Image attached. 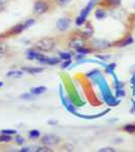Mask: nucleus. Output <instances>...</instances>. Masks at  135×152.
Returning <instances> with one entry per match:
<instances>
[{
    "label": "nucleus",
    "mask_w": 135,
    "mask_h": 152,
    "mask_svg": "<svg viewBox=\"0 0 135 152\" xmlns=\"http://www.w3.org/2000/svg\"><path fill=\"white\" fill-rule=\"evenodd\" d=\"M54 46H55V40L52 38H44L36 43L37 49L43 52H49L54 48Z\"/></svg>",
    "instance_id": "obj_1"
},
{
    "label": "nucleus",
    "mask_w": 135,
    "mask_h": 152,
    "mask_svg": "<svg viewBox=\"0 0 135 152\" xmlns=\"http://www.w3.org/2000/svg\"><path fill=\"white\" fill-rule=\"evenodd\" d=\"M41 141L46 146H53V145H57L59 142H60V138L58 136H55V135L49 134L42 137Z\"/></svg>",
    "instance_id": "obj_2"
},
{
    "label": "nucleus",
    "mask_w": 135,
    "mask_h": 152,
    "mask_svg": "<svg viewBox=\"0 0 135 152\" xmlns=\"http://www.w3.org/2000/svg\"><path fill=\"white\" fill-rule=\"evenodd\" d=\"M70 26H71V19H69L68 18H59L57 20V23H56V26H57V28L61 31H67V29L70 28Z\"/></svg>",
    "instance_id": "obj_3"
},
{
    "label": "nucleus",
    "mask_w": 135,
    "mask_h": 152,
    "mask_svg": "<svg viewBox=\"0 0 135 152\" xmlns=\"http://www.w3.org/2000/svg\"><path fill=\"white\" fill-rule=\"evenodd\" d=\"M48 4L44 1H37L34 5V12L36 14H43L48 10Z\"/></svg>",
    "instance_id": "obj_4"
},
{
    "label": "nucleus",
    "mask_w": 135,
    "mask_h": 152,
    "mask_svg": "<svg viewBox=\"0 0 135 152\" xmlns=\"http://www.w3.org/2000/svg\"><path fill=\"white\" fill-rule=\"evenodd\" d=\"M42 53L40 52V50L39 49H31V50L28 51V53H26V58L29 59V60H38L39 58L41 57Z\"/></svg>",
    "instance_id": "obj_5"
},
{
    "label": "nucleus",
    "mask_w": 135,
    "mask_h": 152,
    "mask_svg": "<svg viewBox=\"0 0 135 152\" xmlns=\"http://www.w3.org/2000/svg\"><path fill=\"white\" fill-rule=\"evenodd\" d=\"M92 45L95 46V48L98 49H105V48H108L111 46V44L109 43L108 41L104 40V39H98V40H95Z\"/></svg>",
    "instance_id": "obj_6"
},
{
    "label": "nucleus",
    "mask_w": 135,
    "mask_h": 152,
    "mask_svg": "<svg viewBox=\"0 0 135 152\" xmlns=\"http://www.w3.org/2000/svg\"><path fill=\"white\" fill-rule=\"evenodd\" d=\"M69 46L71 48H74V49L83 47V46H84V40H83L82 38H73L72 40L70 41Z\"/></svg>",
    "instance_id": "obj_7"
},
{
    "label": "nucleus",
    "mask_w": 135,
    "mask_h": 152,
    "mask_svg": "<svg viewBox=\"0 0 135 152\" xmlns=\"http://www.w3.org/2000/svg\"><path fill=\"white\" fill-rule=\"evenodd\" d=\"M23 70L29 73V74H38V73H41L42 71H44V68H42V67H23Z\"/></svg>",
    "instance_id": "obj_8"
},
{
    "label": "nucleus",
    "mask_w": 135,
    "mask_h": 152,
    "mask_svg": "<svg viewBox=\"0 0 135 152\" xmlns=\"http://www.w3.org/2000/svg\"><path fill=\"white\" fill-rule=\"evenodd\" d=\"M47 88L45 86H36V87H33L31 88V92L34 95H40V94H43L46 92Z\"/></svg>",
    "instance_id": "obj_9"
},
{
    "label": "nucleus",
    "mask_w": 135,
    "mask_h": 152,
    "mask_svg": "<svg viewBox=\"0 0 135 152\" xmlns=\"http://www.w3.org/2000/svg\"><path fill=\"white\" fill-rule=\"evenodd\" d=\"M134 43V39L132 38L131 36H129V37H127L125 40H123L121 42V44H120V47H126V46H129V45H131V44H133Z\"/></svg>",
    "instance_id": "obj_10"
},
{
    "label": "nucleus",
    "mask_w": 135,
    "mask_h": 152,
    "mask_svg": "<svg viewBox=\"0 0 135 152\" xmlns=\"http://www.w3.org/2000/svg\"><path fill=\"white\" fill-rule=\"evenodd\" d=\"M23 75V71H9V72H7V74L6 76L7 77H16V78H18V77H21V76Z\"/></svg>",
    "instance_id": "obj_11"
},
{
    "label": "nucleus",
    "mask_w": 135,
    "mask_h": 152,
    "mask_svg": "<svg viewBox=\"0 0 135 152\" xmlns=\"http://www.w3.org/2000/svg\"><path fill=\"white\" fill-rule=\"evenodd\" d=\"M61 62V59L60 58H47L46 59V62L45 64H48V65H56V64H59Z\"/></svg>",
    "instance_id": "obj_12"
},
{
    "label": "nucleus",
    "mask_w": 135,
    "mask_h": 152,
    "mask_svg": "<svg viewBox=\"0 0 135 152\" xmlns=\"http://www.w3.org/2000/svg\"><path fill=\"white\" fill-rule=\"evenodd\" d=\"M124 131L127 132L129 134H133L135 133V124H127L123 127Z\"/></svg>",
    "instance_id": "obj_13"
},
{
    "label": "nucleus",
    "mask_w": 135,
    "mask_h": 152,
    "mask_svg": "<svg viewBox=\"0 0 135 152\" xmlns=\"http://www.w3.org/2000/svg\"><path fill=\"white\" fill-rule=\"evenodd\" d=\"M24 26H23V23H21V24H18V26H13V28H11V33L12 34H19V33H21L23 31H24Z\"/></svg>",
    "instance_id": "obj_14"
},
{
    "label": "nucleus",
    "mask_w": 135,
    "mask_h": 152,
    "mask_svg": "<svg viewBox=\"0 0 135 152\" xmlns=\"http://www.w3.org/2000/svg\"><path fill=\"white\" fill-rule=\"evenodd\" d=\"M95 18H97L98 19H103L106 18V12H105L103 9H97V10L95 11Z\"/></svg>",
    "instance_id": "obj_15"
},
{
    "label": "nucleus",
    "mask_w": 135,
    "mask_h": 152,
    "mask_svg": "<svg viewBox=\"0 0 135 152\" xmlns=\"http://www.w3.org/2000/svg\"><path fill=\"white\" fill-rule=\"evenodd\" d=\"M76 52H77V54H81V55H87V54L92 53V50H90V49H87V48H84V46H83V47L77 48L76 49Z\"/></svg>",
    "instance_id": "obj_16"
},
{
    "label": "nucleus",
    "mask_w": 135,
    "mask_h": 152,
    "mask_svg": "<svg viewBox=\"0 0 135 152\" xmlns=\"http://www.w3.org/2000/svg\"><path fill=\"white\" fill-rule=\"evenodd\" d=\"M116 66H117L116 63H112V64L107 65L106 66V72L109 73V74L113 75V74H114V70H115V68H116Z\"/></svg>",
    "instance_id": "obj_17"
},
{
    "label": "nucleus",
    "mask_w": 135,
    "mask_h": 152,
    "mask_svg": "<svg viewBox=\"0 0 135 152\" xmlns=\"http://www.w3.org/2000/svg\"><path fill=\"white\" fill-rule=\"evenodd\" d=\"M85 20H87V18L85 16H82V15H78L76 20H75V24H76L77 26H81L83 23H85Z\"/></svg>",
    "instance_id": "obj_18"
},
{
    "label": "nucleus",
    "mask_w": 135,
    "mask_h": 152,
    "mask_svg": "<svg viewBox=\"0 0 135 152\" xmlns=\"http://www.w3.org/2000/svg\"><path fill=\"white\" fill-rule=\"evenodd\" d=\"M59 58L61 59V60L65 61V60H70L71 58H72V55H71L70 53H66V52H61L59 54Z\"/></svg>",
    "instance_id": "obj_19"
},
{
    "label": "nucleus",
    "mask_w": 135,
    "mask_h": 152,
    "mask_svg": "<svg viewBox=\"0 0 135 152\" xmlns=\"http://www.w3.org/2000/svg\"><path fill=\"white\" fill-rule=\"evenodd\" d=\"M92 34H94V31H92V28H90V26H87V28H85V29L84 31H82V36L83 37H88V38H90V37H92Z\"/></svg>",
    "instance_id": "obj_20"
},
{
    "label": "nucleus",
    "mask_w": 135,
    "mask_h": 152,
    "mask_svg": "<svg viewBox=\"0 0 135 152\" xmlns=\"http://www.w3.org/2000/svg\"><path fill=\"white\" fill-rule=\"evenodd\" d=\"M12 138L10 137V135H6V134L0 135V142H2V143H7V142H10Z\"/></svg>",
    "instance_id": "obj_21"
},
{
    "label": "nucleus",
    "mask_w": 135,
    "mask_h": 152,
    "mask_svg": "<svg viewBox=\"0 0 135 152\" xmlns=\"http://www.w3.org/2000/svg\"><path fill=\"white\" fill-rule=\"evenodd\" d=\"M40 131H38V130H32V131H29V137L32 139H37L40 137Z\"/></svg>",
    "instance_id": "obj_22"
},
{
    "label": "nucleus",
    "mask_w": 135,
    "mask_h": 152,
    "mask_svg": "<svg viewBox=\"0 0 135 152\" xmlns=\"http://www.w3.org/2000/svg\"><path fill=\"white\" fill-rule=\"evenodd\" d=\"M16 133H18L16 130H11V129H4L1 131V134H6V135H13Z\"/></svg>",
    "instance_id": "obj_23"
},
{
    "label": "nucleus",
    "mask_w": 135,
    "mask_h": 152,
    "mask_svg": "<svg viewBox=\"0 0 135 152\" xmlns=\"http://www.w3.org/2000/svg\"><path fill=\"white\" fill-rule=\"evenodd\" d=\"M125 90L123 89V87H120V88H117L116 89V95L119 97H123L125 96Z\"/></svg>",
    "instance_id": "obj_24"
},
{
    "label": "nucleus",
    "mask_w": 135,
    "mask_h": 152,
    "mask_svg": "<svg viewBox=\"0 0 135 152\" xmlns=\"http://www.w3.org/2000/svg\"><path fill=\"white\" fill-rule=\"evenodd\" d=\"M35 23V19H33V18H31V19H28V20L26 21V23H23V26H24V28H29V26H32L33 24Z\"/></svg>",
    "instance_id": "obj_25"
},
{
    "label": "nucleus",
    "mask_w": 135,
    "mask_h": 152,
    "mask_svg": "<svg viewBox=\"0 0 135 152\" xmlns=\"http://www.w3.org/2000/svg\"><path fill=\"white\" fill-rule=\"evenodd\" d=\"M21 99H28V100H33V99H35V97L33 96V94H24L21 95Z\"/></svg>",
    "instance_id": "obj_26"
},
{
    "label": "nucleus",
    "mask_w": 135,
    "mask_h": 152,
    "mask_svg": "<svg viewBox=\"0 0 135 152\" xmlns=\"http://www.w3.org/2000/svg\"><path fill=\"white\" fill-rule=\"evenodd\" d=\"M116 151L115 148H112V147H104V148L99 149V152H114Z\"/></svg>",
    "instance_id": "obj_27"
},
{
    "label": "nucleus",
    "mask_w": 135,
    "mask_h": 152,
    "mask_svg": "<svg viewBox=\"0 0 135 152\" xmlns=\"http://www.w3.org/2000/svg\"><path fill=\"white\" fill-rule=\"evenodd\" d=\"M14 140H15V142L18 145H21V144L24 143V139H23V137H21V136H16Z\"/></svg>",
    "instance_id": "obj_28"
},
{
    "label": "nucleus",
    "mask_w": 135,
    "mask_h": 152,
    "mask_svg": "<svg viewBox=\"0 0 135 152\" xmlns=\"http://www.w3.org/2000/svg\"><path fill=\"white\" fill-rule=\"evenodd\" d=\"M6 51H7V46L4 43H1V42H0V54L5 53Z\"/></svg>",
    "instance_id": "obj_29"
},
{
    "label": "nucleus",
    "mask_w": 135,
    "mask_h": 152,
    "mask_svg": "<svg viewBox=\"0 0 135 152\" xmlns=\"http://www.w3.org/2000/svg\"><path fill=\"white\" fill-rule=\"evenodd\" d=\"M37 151H39V152H50V151H52V149L48 148V146H46V147H39V148L37 149Z\"/></svg>",
    "instance_id": "obj_30"
},
{
    "label": "nucleus",
    "mask_w": 135,
    "mask_h": 152,
    "mask_svg": "<svg viewBox=\"0 0 135 152\" xmlns=\"http://www.w3.org/2000/svg\"><path fill=\"white\" fill-rule=\"evenodd\" d=\"M71 63H72L71 59H70V60H65L64 62H63V64L61 65V67H62L63 69H64V68H67L68 66H70V65H71Z\"/></svg>",
    "instance_id": "obj_31"
},
{
    "label": "nucleus",
    "mask_w": 135,
    "mask_h": 152,
    "mask_svg": "<svg viewBox=\"0 0 135 152\" xmlns=\"http://www.w3.org/2000/svg\"><path fill=\"white\" fill-rule=\"evenodd\" d=\"M97 58H99V59H101V60L105 61V60H108V59L111 58V56H109V55H98Z\"/></svg>",
    "instance_id": "obj_32"
},
{
    "label": "nucleus",
    "mask_w": 135,
    "mask_h": 152,
    "mask_svg": "<svg viewBox=\"0 0 135 152\" xmlns=\"http://www.w3.org/2000/svg\"><path fill=\"white\" fill-rule=\"evenodd\" d=\"M69 2H70V0H59V3H60L61 5H67Z\"/></svg>",
    "instance_id": "obj_33"
},
{
    "label": "nucleus",
    "mask_w": 135,
    "mask_h": 152,
    "mask_svg": "<svg viewBox=\"0 0 135 152\" xmlns=\"http://www.w3.org/2000/svg\"><path fill=\"white\" fill-rule=\"evenodd\" d=\"M131 113H135V102H133V107L131 109Z\"/></svg>",
    "instance_id": "obj_34"
},
{
    "label": "nucleus",
    "mask_w": 135,
    "mask_h": 152,
    "mask_svg": "<svg viewBox=\"0 0 135 152\" xmlns=\"http://www.w3.org/2000/svg\"><path fill=\"white\" fill-rule=\"evenodd\" d=\"M21 151H29V147H26V148L21 149Z\"/></svg>",
    "instance_id": "obj_35"
},
{
    "label": "nucleus",
    "mask_w": 135,
    "mask_h": 152,
    "mask_svg": "<svg viewBox=\"0 0 135 152\" xmlns=\"http://www.w3.org/2000/svg\"><path fill=\"white\" fill-rule=\"evenodd\" d=\"M2 86H3V82L0 81V87H2Z\"/></svg>",
    "instance_id": "obj_36"
},
{
    "label": "nucleus",
    "mask_w": 135,
    "mask_h": 152,
    "mask_svg": "<svg viewBox=\"0 0 135 152\" xmlns=\"http://www.w3.org/2000/svg\"><path fill=\"white\" fill-rule=\"evenodd\" d=\"M133 75H135V69H134V71H133Z\"/></svg>",
    "instance_id": "obj_37"
},
{
    "label": "nucleus",
    "mask_w": 135,
    "mask_h": 152,
    "mask_svg": "<svg viewBox=\"0 0 135 152\" xmlns=\"http://www.w3.org/2000/svg\"><path fill=\"white\" fill-rule=\"evenodd\" d=\"M133 7H134V9H135V2H134V4H133Z\"/></svg>",
    "instance_id": "obj_38"
}]
</instances>
